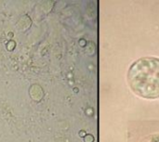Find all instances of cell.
I'll return each mask as SVG.
<instances>
[{
    "label": "cell",
    "instance_id": "2",
    "mask_svg": "<svg viewBox=\"0 0 159 142\" xmlns=\"http://www.w3.org/2000/svg\"><path fill=\"white\" fill-rule=\"evenodd\" d=\"M143 142H159V134H154L147 137Z\"/></svg>",
    "mask_w": 159,
    "mask_h": 142
},
{
    "label": "cell",
    "instance_id": "1",
    "mask_svg": "<svg viewBox=\"0 0 159 142\" xmlns=\"http://www.w3.org/2000/svg\"><path fill=\"white\" fill-rule=\"evenodd\" d=\"M128 84L137 96L159 99V58L142 57L135 61L127 73Z\"/></svg>",
    "mask_w": 159,
    "mask_h": 142
}]
</instances>
